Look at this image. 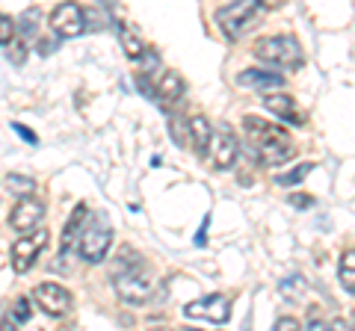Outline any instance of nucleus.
<instances>
[{
	"instance_id": "f257e3e1",
	"label": "nucleus",
	"mask_w": 355,
	"mask_h": 331,
	"mask_svg": "<svg viewBox=\"0 0 355 331\" xmlns=\"http://www.w3.org/2000/svg\"><path fill=\"white\" fill-rule=\"evenodd\" d=\"M243 130H246L252 148L263 166H284L287 160H293L296 148L284 127L272 125V121H266L261 116H246L243 118Z\"/></svg>"
},
{
	"instance_id": "f03ea898",
	"label": "nucleus",
	"mask_w": 355,
	"mask_h": 331,
	"mask_svg": "<svg viewBox=\"0 0 355 331\" xmlns=\"http://www.w3.org/2000/svg\"><path fill=\"white\" fill-rule=\"evenodd\" d=\"M252 53L258 60L275 65V69H287V71H296L305 65L302 45H299L293 36H266L261 42H254Z\"/></svg>"
},
{
	"instance_id": "7ed1b4c3",
	"label": "nucleus",
	"mask_w": 355,
	"mask_h": 331,
	"mask_svg": "<svg viewBox=\"0 0 355 331\" xmlns=\"http://www.w3.org/2000/svg\"><path fill=\"white\" fill-rule=\"evenodd\" d=\"M261 9H263L261 0H234V3H228L225 9L216 12L219 30L225 33V39L237 42L261 21Z\"/></svg>"
},
{
	"instance_id": "20e7f679",
	"label": "nucleus",
	"mask_w": 355,
	"mask_h": 331,
	"mask_svg": "<svg viewBox=\"0 0 355 331\" xmlns=\"http://www.w3.org/2000/svg\"><path fill=\"white\" fill-rule=\"evenodd\" d=\"M110 246H113V228L104 216H95L92 222L83 228L80 240H77V251L86 263H101L107 258Z\"/></svg>"
},
{
	"instance_id": "39448f33",
	"label": "nucleus",
	"mask_w": 355,
	"mask_h": 331,
	"mask_svg": "<svg viewBox=\"0 0 355 331\" xmlns=\"http://www.w3.org/2000/svg\"><path fill=\"white\" fill-rule=\"evenodd\" d=\"M113 287H116L119 299L128 302V305H148L154 299V278L142 267L116 272Z\"/></svg>"
},
{
	"instance_id": "423d86ee",
	"label": "nucleus",
	"mask_w": 355,
	"mask_h": 331,
	"mask_svg": "<svg viewBox=\"0 0 355 331\" xmlns=\"http://www.w3.org/2000/svg\"><path fill=\"white\" fill-rule=\"evenodd\" d=\"M48 240H51V234L44 228H33V231H27V234H21L15 242H12V251H9V263H12V269L18 272V275H24V272H30L33 269V263L39 260V255L44 251V246H48Z\"/></svg>"
},
{
	"instance_id": "0eeeda50",
	"label": "nucleus",
	"mask_w": 355,
	"mask_h": 331,
	"mask_svg": "<svg viewBox=\"0 0 355 331\" xmlns=\"http://www.w3.org/2000/svg\"><path fill=\"white\" fill-rule=\"evenodd\" d=\"M237 151H240V142L234 136V130L231 127H219L214 130V136H210V145H207V163L210 169L216 172H225L231 166L237 163Z\"/></svg>"
},
{
	"instance_id": "6e6552de",
	"label": "nucleus",
	"mask_w": 355,
	"mask_h": 331,
	"mask_svg": "<svg viewBox=\"0 0 355 331\" xmlns=\"http://www.w3.org/2000/svg\"><path fill=\"white\" fill-rule=\"evenodd\" d=\"M33 302H36L42 311L48 316H53V319L69 316L71 307H74L71 293L65 290V287H60V284H51V281H44V284H39L36 290H33Z\"/></svg>"
},
{
	"instance_id": "1a4fd4ad",
	"label": "nucleus",
	"mask_w": 355,
	"mask_h": 331,
	"mask_svg": "<svg viewBox=\"0 0 355 331\" xmlns=\"http://www.w3.org/2000/svg\"><path fill=\"white\" fill-rule=\"evenodd\" d=\"M51 27H53L57 36L74 39V36H80V33L89 27L86 24V12L80 9V3H74V0H65V3H60L51 12Z\"/></svg>"
},
{
	"instance_id": "9d476101",
	"label": "nucleus",
	"mask_w": 355,
	"mask_h": 331,
	"mask_svg": "<svg viewBox=\"0 0 355 331\" xmlns=\"http://www.w3.org/2000/svg\"><path fill=\"white\" fill-rule=\"evenodd\" d=\"M184 314L190 319H207V323H214V325H222V323H228V316H231V302L222 293H210L205 299L190 302L184 307Z\"/></svg>"
},
{
	"instance_id": "9b49d317",
	"label": "nucleus",
	"mask_w": 355,
	"mask_h": 331,
	"mask_svg": "<svg viewBox=\"0 0 355 331\" xmlns=\"http://www.w3.org/2000/svg\"><path fill=\"white\" fill-rule=\"evenodd\" d=\"M44 219V204L36 202V198H21V202L15 204V211L12 216H9V225H12L18 234H27V231H33L39 222Z\"/></svg>"
},
{
	"instance_id": "f8f14e48",
	"label": "nucleus",
	"mask_w": 355,
	"mask_h": 331,
	"mask_svg": "<svg viewBox=\"0 0 355 331\" xmlns=\"http://www.w3.org/2000/svg\"><path fill=\"white\" fill-rule=\"evenodd\" d=\"M263 107L270 109L272 116H279L282 121H287V125H296V127H302V125H305L302 109H299L293 98H291V95H284V92L266 95V98H263Z\"/></svg>"
},
{
	"instance_id": "ddd939ff",
	"label": "nucleus",
	"mask_w": 355,
	"mask_h": 331,
	"mask_svg": "<svg viewBox=\"0 0 355 331\" xmlns=\"http://www.w3.org/2000/svg\"><path fill=\"white\" fill-rule=\"evenodd\" d=\"M237 83L249 86V89H254V92H270V89L284 86V77L275 74V71H266V69H246V71L237 74Z\"/></svg>"
},
{
	"instance_id": "4468645a",
	"label": "nucleus",
	"mask_w": 355,
	"mask_h": 331,
	"mask_svg": "<svg viewBox=\"0 0 355 331\" xmlns=\"http://www.w3.org/2000/svg\"><path fill=\"white\" fill-rule=\"evenodd\" d=\"M184 89H187L184 80L169 69H163L157 74V80H154V98H157V101H181Z\"/></svg>"
},
{
	"instance_id": "2eb2a0df",
	"label": "nucleus",
	"mask_w": 355,
	"mask_h": 331,
	"mask_svg": "<svg viewBox=\"0 0 355 331\" xmlns=\"http://www.w3.org/2000/svg\"><path fill=\"white\" fill-rule=\"evenodd\" d=\"M86 219H89V207L86 204H77L74 211H71V216H69V222H65V231H62V242H60L62 255L74 246V240H80L83 228H86Z\"/></svg>"
},
{
	"instance_id": "dca6fc26",
	"label": "nucleus",
	"mask_w": 355,
	"mask_h": 331,
	"mask_svg": "<svg viewBox=\"0 0 355 331\" xmlns=\"http://www.w3.org/2000/svg\"><path fill=\"white\" fill-rule=\"evenodd\" d=\"M187 121H190V139H193L196 151L205 154L210 145V136H214V127H210V121L205 116H190Z\"/></svg>"
},
{
	"instance_id": "f3484780",
	"label": "nucleus",
	"mask_w": 355,
	"mask_h": 331,
	"mask_svg": "<svg viewBox=\"0 0 355 331\" xmlns=\"http://www.w3.org/2000/svg\"><path fill=\"white\" fill-rule=\"evenodd\" d=\"M338 278H340V287H343V290L355 296V249H347V251L340 255Z\"/></svg>"
},
{
	"instance_id": "a211bd4d",
	"label": "nucleus",
	"mask_w": 355,
	"mask_h": 331,
	"mask_svg": "<svg viewBox=\"0 0 355 331\" xmlns=\"http://www.w3.org/2000/svg\"><path fill=\"white\" fill-rule=\"evenodd\" d=\"M39 21H42V12H39V9H24V12L18 15V21H15V24H18V33H21V36H24L27 42H30V39H36Z\"/></svg>"
},
{
	"instance_id": "6ab92c4d",
	"label": "nucleus",
	"mask_w": 355,
	"mask_h": 331,
	"mask_svg": "<svg viewBox=\"0 0 355 331\" xmlns=\"http://www.w3.org/2000/svg\"><path fill=\"white\" fill-rule=\"evenodd\" d=\"M119 39H121V51H125V57L133 60V62L142 60V57L148 53V48L142 45V39H139V36H133V33H128V30H121V33H119Z\"/></svg>"
},
{
	"instance_id": "aec40b11",
	"label": "nucleus",
	"mask_w": 355,
	"mask_h": 331,
	"mask_svg": "<svg viewBox=\"0 0 355 331\" xmlns=\"http://www.w3.org/2000/svg\"><path fill=\"white\" fill-rule=\"evenodd\" d=\"M311 169H314V163H302L299 169H291V172H284V175H275V184H279V186H299L311 175Z\"/></svg>"
},
{
	"instance_id": "412c9836",
	"label": "nucleus",
	"mask_w": 355,
	"mask_h": 331,
	"mask_svg": "<svg viewBox=\"0 0 355 331\" xmlns=\"http://www.w3.org/2000/svg\"><path fill=\"white\" fill-rule=\"evenodd\" d=\"M6 190L24 198V195H30L33 190H36V181L24 178V175H6Z\"/></svg>"
},
{
	"instance_id": "4be33fe9",
	"label": "nucleus",
	"mask_w": 355,
	"mask_h": 331,
	"mask_svg": "<svg viewBox=\"0 0 355 331\" xmlns=\"http://www.w3.org/2000/svg\"><path fill=\"white\" fill-rule=\"evenodd\" d=\"M30 314H33V305H30V299H15V305H12V314H9V319H12V325H24V323H30Z\"/></svg>"
},
{
	"instance_id": "5701e85b",
	"label": "nucleus",
	"mask_w": 355,
	"mask_h": 331,
	"mask_svg": "<svg viewBox=\"0 0 355 331\" xmlns=\"http://www.w3.org/2000/svg\"><path fill=\"white\" fill-rule=\"evenodd\" d=\"M15 33H18V24H15V21H12V18H6V15H0V48L9 45Z\"/></svg>"
},
{
	"instance_id": "b1692460",
	"label": "nucleus",
	"mask_w": 355,
	"mask_h": 331,
	"mask_svg": "<svg viewBox=\"0 0 355 331\" xmlns=\"http://www.w3.org/2000/svg\"><path fill=\"white\" fill-rule=\"evenodd\" d=\"M293 207H299V211H311L314 207V195H302V193H296V195H291L287 198Z\"/></svg>"
},
{
	"instance_id": "393cba45",
	"label": "nucleus",
	"mask_w": 355,
	"mask_h": 331,
	"mask_svg": "<svg viewBox=\"0 0 355 331\" xmlns=\"http://www.w3.org/2000/svg\"><path fill=\"white\" fill-rule=\"evenodd\" d=\"M12 130H15V134H18L21 139H24V142H27V145H36V142H39V136H36V134H33V130H30V127H24V125H18V121H15V125H12Z\"/></svg>"
},
{
	"instance_id": "a878e982",
	"label": "nucleus",
	"mask_w": 355,
	"mask_h": 331,
	"mask_svg": "<svg viewBox=\"0 0 355 331\" xmlns=\"http://www.w3.org/2000/svg\"><path fill=\"white\" fill-rule=\"evenodd\" d=\"M12 45H15V51H9V60H12L15 65H21V62H24V57H27V48L21 45V42H12Z\"/></svg>"
},
{
	"instance_id": "bb28decb",
	"label": "nucleus",
	"mask_w": 355,
	"mask_h": 331,
	"mask_svg": "<svg viewBox=\"0 0 355 331\" xmlns=\"http://www.w3.org/2000/svg\"><path fill=\"white\" fill-rule=\"evenodd\" d=\"M275 328H279V331H293V328H299V319L282 316V319H275Z\"/></svg>"
},
{
	"instance_id": "cd10ccee",
	"label": "nucleus",
	"mask_w": 355,
	"mask_h": 331,
	"mask_svg": "<svg viewBox=\"0 0 355 331\" xmlns=\"http://www.w3.org/2000/svg\"><path fill=\"white\" fill-rule=\"evenodd\" d=\"M207 222H210V219H205V225H202V228H198V237H196V246H205V242H207Z\"/></svg>"
},
{
	"instance_id": "c85d7f7f",
	"label": "nucleus",
	"mask_w": 355,
	"mask_h": 331,
	"mask_svg": "<svg viewBox=\"0 0 355 331\" xmlns=\"http://www.w3.org/2000/svg\"><path fill=\"white\" fill-rule=\"evenodd\" d=\"M261 6L263 9H279V6H284V0H261Z\"/></svg>"
},
{
	"instance_id": "c756f323",
	"label": "nucleus",
	"mask_w": 355,
	"mask_h": 331,
	"mask_svg": "<svg viewBox=\"0 0 355 331\" xmlns=\"http://www.w3.org/2000/svg\"><path fill=\"white\" fill-rule=\"evenodd\" d=\"M51 51H53V42L44 39V42H42V53H51Z\"/></svg>"
}]
</instances>
